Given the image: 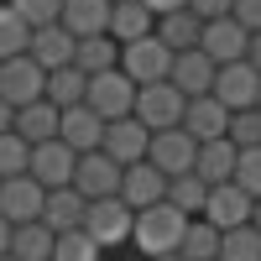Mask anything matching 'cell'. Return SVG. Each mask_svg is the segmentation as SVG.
I'll list each match as a JSON object with an SVG mask.
<instances>
[{"instance_id": "52a82bcc", "label": "cell", "mask_w": 261, "mask_h": 261, "mask_svg": "<svg viewBox=\"0 0 261 261\" xmlns=\"http://www.w3.org/2000/svg\"><path fill=\"white\" fill-rule=\"evenodd\" d=\"M183 110H188V94H183L172 79L141 84V94H136V115H141L151 130H162V125H183Z\"/></svg>"}, {"instance_id": "4316f807", "label": "cell", "mask_w": 261, "mask_h": 261, "mask_svg": "<svg viewBox=\"0 0 261 261\" xmlns=\"http://www.w3.org/2000/svg\"><path fill=\"white\" fill-rule=\"evenodd\" d=\"M220 241H225V230L214 225L209 214H193L183 246H178V256H188V261H220Z\"/></svg>"}, {"instance_id": "f35d334b", "label": "cell", "mask_w": 261, "mask_h": 261, "mask_svg": "<svg viewBox=\"0 0 261 261\" xmlns=\"http://www.w3.org/2000/svg\"><path fill=\"white\" fill-rule=\"evenodd\" d=\"M235 16H241V27L261 32V0H235Z\"/></svg>"}, {"instance_id": "f546056e", "label": "cell", "mask_w": 261, "mask_h": 261, "mask_svg": "<svg viewBox=\"0 0 261 261\" xmlns=\"http://www.w3.org/2000/svg\"><path fill=\"white\" fill-rule=\"evenodd\" d=\"M47 99H58V105H79V99H89V73H84L79 63L47 68Z\"/></svg>"}, {"instance_id": "7c38bea8", "label": "cell", "mask_w": 261, "mask_h": 261, "mask_svg": "<svg viewBox=\"0 0 261 261\" xmlns=\"http://www.w3.org/2000/svg\"><path fill=\"white\" fill-rule=\"evenodd\" d=\"M32 172L47 188H63V183H73V172H79V151L63 141V136H47V141L32 146Z\"/></svg>"}, {"instance_id": "277c9868", "label": "cell", "mask_w": 261, "mask_h": 261, "mask_svg": "<svg viewBox=\"0 0 261 261\" xmlns=\"http://www.w3.org/2000/svg\"><path fill=\"white\" fill-rule=\"evenodd\" d=\"M89 235L110 251V246H125L130 230H136V209H130L120 193H105V199H89V214H84Z\"/></svg>"}, {"instance_id": "3957f363", "label": "cell", "mask_w": 261, "mask_h": 261, "mask_svg": "<svg viewBox=\"0 0 261 261\" xmlns=\"http://www.w3.org/2000/svg\"><path fill=\"white\" fill-rule=\"evenodd\" d=\"M136 94H141V84L130 79L120 63H115V68H105V73H89V105H94L105 120L136 115Z\"/></svg>"}, {"instance_id": "836d02e7", "label": "cell", "mask_w": 261, "mask_h": 261, "mask_svg": "<svg viewBox=\"0 0 261 261\" xmlns=\"http://www.w3.org/2000/svg\"><path fill=\"white\" fill-rule=\"evenodd\" d=\"M11 172H32V141L16 125L0 130V178H11Z\"/></svg>"}, {"instance_id": "d6986e66", "label": "cell", "mask_w": 261, "mask_h": 261, "mask_svg": "<svg viewBox=\"0 0 261 261\" xmlns=\"http://www.w3.org/2000/svg\"><path fill=\"white\" fill-rule=\"evenodd\" d=\"M16 130H21L32 146H37V141H47V136H58V130H63V105L47 99V94L32 99V105H16Z\"/></svg>"}, {"instance_id": "74e56055", "label": "cell", "mask_w": 261, "mask_h": 261, "mask_svg": "<svg viewBox=\"0 0 261 261\" xmlns=\"http://www.w3.org/2000/svg\"><path fill=\"white\" fill-rule=\"evenodd\" d=\"M188 6L199 11L204 21H214V16H230V11H235V0H188Z\"/></svg>"}, {"instance_id": "9c48e42d", "label": "cell", "mask_w": 261, "mask_h": 261, "mask_svg": "<svg viewBox=\"0 0 261 261\" xmlns=\"http://www.w3.org/2000/svg\"><path fill=\"white\" fill-rule=\"evenodd\" d=\"M146 157L162 172H188L199 162V136H193L188 125H162V130H151V151Z\"/></svg>"}, {"instance_id": "ac0fdd59", "label": "cell", "mask_w": 261, "mask_h": 261, "mask_svg": "<svg viewBox=\"0 0 261 261\" xmlns=\"http://www.w3.org/2000/svg\"><path fill=\"white\" fill-rule=\"evenodd\" d=\"M214 73H220V63H214L204 47H183L178 63H172V84H178L183 94H209L214 89Z\"/></svg>"}, {"instance_id": "d590c367", "label": "cell", "mask_w": 261, "mask_h": 261, "mask_svg": "<svg viewBox=\"0 0 261 261\" xmlns=\"http://www.w3.org/2000/svg\"><path fill=\"white\" fill-rule=\"evenodd\" d=\"M235 183L246 193L261 199V146H241V167H235Z\"/></svg>"}, {"instance_id": "60d3db41", "label": "cell", "mask_w": 261, "mask_h": 261, "mask_svg": "<svg viewBox=\"0 0 261 261\" xmlns=\"http://www.w3.org/2000/svg\"><path fill=\"white\" fill-rule=\"evenodd\" d=\"M11 125H16V105L0 94V130H11Z\"/></svg>"}, {"instance_id": "7a4b0ae2", "label": "cell", "mask_w": 261, "mask_h": 261, "mask_svg": "<svg viewBox=\"0 0 261 261\" xmlns=\"http://www.w3.org/2000/svg\"><path fill=\"white\" fill-rule=\"evenodd\" d=\"M172 63H178V47H167L157 32H146L136 42L120 47V68L136 79V84H157V79H172Z\"/></svg>"}, {"instance_id": "f1b7e54d", "label": "cell", "mask_w": 261, "mask_h": 261, "mask_svg": "<svg viewBox=\"0 0 261 261\" xmlns=\"http://www.w3.org/2000/svg\"><path fill=\"white\" fill-rule=\"evenodd\" d=\"M110 32H115L120 42H136V37H146V32H157V11H151L146 0H115Z\"/></svg>"}, {"instance_id": "8fae6325", "label": "cell", "mask_w": 261, "mask_h": 261, "mask_svg": "<svg viewBox=\"0 0 261 261\" xmlns=\"http://www.w3.org/2000/svg\"><path fill=\"white\" fill-rule=\"evenodd\" d=\"M199 47L214 58V63H235V58H246V47H251V27H241V16H214V21H204V37H199Z\"/></svg>"}, {"instance_id": "5bb4252c", "label": "cell", "mask_w": 261, "mask_h": 261, "mask_svg": "<svg viewBox=\"0 0 261 261\" xmlns=\"http://www.w3.org/2000/svg\"><path fill=\"white\" fill-rule=\"evenodd\" d=\"M105 125H110V120H105L89 99H79V105H63V130H58V136L68 141L73 151H94V146H105Z\"/></svg>"}, {"instance_id": "5b68a950", "label": "cell", "mask_w": 261, "mask_h": 261, "mask_svg": "<svg viewBox=\"0 0 261 261\" xmlns=\"http://www.w3.org/2000/svg\"><path fill=\"white\" fill-rule=\"evenodd\" d=\"M0 94H6L11 105H32L47 94V68L27 53H16V58H0Z\"/></svg>"}, {"instance_id": "d4e9b609", "label": "cell", "mask_w": 261, "mask_h": 261, "mask_svg": "<svg viewBox=\"0 0 261 261\" xmlns=\"http://www.w3.org/2000/svg\"><path fill=\"white\" fill-rule=\"evenodd\" d=\"M157 37L167 42V47H199V37H204V16L193 11V6H178V11H162L157 16Z\"/></svg>"}, {"instance_id": "b9f144b4", "label": "cell", "mask_w": 261, "mask_h": 261, "mask_svg": "<svg viewBox=\"0 0 261 261\" xmlns=\"http://www.w3.org/2000/svg\"><path fill=\"white\" fill-rule=\"evenodd\" d=\"M246 58H251L256 68H261V32H251V47H246Z\"/></svg>"}, {"instance_id": "7bdbcfd3", "label": "cell", "mask_w": 261, "mask_h": 261, "mask_svg": "<svg viewBox=\"0 0 261 261\" xmlns=\"http://www.w3.org/2000/svg\"><path fill=\"white\" fill-rule=\"evenodd\" d=\"M146 6H151V11L162 16V11H178V6H188V0H146Z\"/></svg>"}, {"instance_id": "8d00e7d4", "label": "cell", "mask_w": 261, "mask_h": 261, "mask_svg": "<svg viewBox=\"0 0 261 261\" xmlns=\"http://www.w3.org/2000/svg\"><path fill=\"white\" fill-rule=\"evenodd\" d=\"M11 6L32 21V27H47V21H63V0H11Z\"/></svg>"}, {"instance_id": "ee69618b", "label": "cell", "mask_w": 261, "mask_h": 261, "mask_svg": "<svg viewBox=\"0 0 261 261\" xmlns=\"http://www.w3.org/2000/svg\"><path fill=\"white\" fill-rule=\"evenodd\" d=\"M251 220H256V225H261V199H256V214H251Z\"/></svg>"}, {"instance_id": "f6af8a7d", "label": "cell", "mask_w": 261, "mask_h": 261, "mask_svg": "<svg viewBox=\"0 0 261 261\" xmlns=\"http://www.w3.org/2000/svg\"><path fill=\"white\" fill-rule=\"evenodd\" d=\"M0 183H6V178H0Z\"/></svg>"}, {"instance_id": "d6a6232c", "label": "cell", "mask_w": 261, "mask_h": 261, "mask_svg": "<svg viewBox=\"0 0 261 261\" xmlns=\"http://www.w3.org/2000/svg\"><path fill=\"white\" fill-rule=\"evenodd\" d=\"M105 246L89 235V225H68V230H58V251H53V261H94Z\"/></svg>"}, {"instance_id": "8992f818", "label": "cell", "mask_w": 261, "mask_h": 261, "mask_svg": "<svg viewBox=\"0 0 261 261\" xmlns=\"http://www.w3.org/2000/svg\"><path fill=\"white\" fill-rule=\"evenodd\" d=\"M42 209H47V183H42L37 172H11V178L0 183V214H6L11 225L42 220Z\"/></svg>"}, {"instance_id": "30bf717a", "label": "cell", "mask_w": 261, "mask_h": 261, "mask_svg": "<svg viewBox=\"0 0 261 261\" xmlns=\"http://www.w3.org/2000/svg\"><path fill=\"white\" fill-rule=\"evenodd\" d=\"M120 178H125V162H115L105 146L94 151H79V172H73V183L89 193V199H105V193H120Z\"/></svg>"}, {"instance_id": "ba28073f", "label": "cell", "mask_w": 261, "mask_h": 261, "mask_svg": "<svg viewBox=\"0 0 261 261\" xmlns=\"http://www.w3.org/2000/svg\"><path fill=\"white\" fill-rule=\"evenodd\" d=\"M214 94H220L230 110H246V105H261V68L251 58H235V63H220L214 73Z\"/></svg>"}, {"instance_id": "ab89813d", "label": "cell", "mask_w": 261, "mask_h": 261, "mask_svg": "<svg viewBox=\"0 0 261 261\" xmlns=\"http://www.w3.org/2000/svg\"><path fill=\"white\" fill-rule=\"evenodd\" d=\"M11 235H16V225L0 214V256H11Z\"/></svg>"}, {"instance_id": "e575fe53", "label": "cell", "mask_w": 261, "mask_h": 261, "mask_svg": "<svg viewBox=\"0 0 261 261\" xmlns=\"http://www.w3.org/2000/svg\"><path fill=\"white\" fill-rule=\"evenodd\" d=\"M230 141L235 146H261V105H246V110L230 115Z\"/></svg>"}, {"instance_id": "cb8c5ba5", "label": "cell", "mask_w": 261, "mask_h": 261, "mask_svg": "<svg viewBox=\"0 0 261 261\" xmlns=\"http://www.w3.org/2000/svg\"><path fill=\"white\" fill-rule=\"evenodd\" d=\"M110 16H115V0H63V27L73 37L110 32Z\"/></svg>"}, {"instance_id": "1f68e13d", "label": "cell", "mask_w": 261, "mask_h": 261, "mask_svg": "<svg viewBox=\"0 0 261 261\" xmlns=\"http://www.w3.org/2000/svg\"><path fill=\"white\" fill-rule=\"evenodd\" d=\"M32 21L27 16H21L16 6H11V0H6V6H0V58H16V53H27L32 47Z\"/></svg>"}, {"instance_id": "4fadbf2b", "label": "cell", "mask_w": 261, "mask_h": 261, "mask_svg": "<svg viewBox=\"0 0 261 261\" xmlns=\"http://www.w3.org/2000/svg\"><path fill=\"white\" fill-rule=\"evenodd\" d=\"M120 199L130 204V209H146V204H157V199H167V172L151 162V157H141V162H125V178H120Z\"/></svg>"}, {"instance_id": "44dd1931", "label": "cell", "mask_w": 261, "mask_h": 261, "mask_svg": "<svg viewBox=\"0 0 261 261\" xmlns=\"http://www.w3.org/2000/svg\"><path fill=\"white\" fill-rule=\"evenodd\" d=\"M58 251V230L47 220H21L16 235H11V256L16 261H53Z\"/></svg>"}, {"instance_id": "7402d4cb", "label": "cell", "mask_w": 261, "mask_h": 261, "mask_svg": "<svg viewBox=\"0 0 261 261\" xmlns=\"http://www.w3.org/2000/svg\"><path fill=\"white\" fill-rule=\"evenodd\" d=\"M84 214H89V193L79 183H63V188H47V209H42V220L53 230H68V225H84Z\"/></svg>"}, {"instance_id": "2e32d148", "label": "cell", "mask_w": 261, "mask_h": 261, "mask_svg": "<svg viewBox=\"0 0 261 261\" xmlns=\"http://www.w3.org/2000/svg\"><path fill=\"white\" fill-rule=\"evenodd\" d=\"M204 214H209V220L220 225V230H230V225H246L251 214H256V193H246L235 178H230V183H214V188H209V204H204Z\"/></svg>"}, {"instance_id": "484cf974", "label": "cell", "mask_w": 261, "mask_h": 261, "mask_svg": "<svg viewBox=\"0 0 261 261\" xmlns=\"http://www.w3.org/2000/svg\"><path fill=\"white\" fill-rule=\"evenodd\" d=\"M120 47H125V42H120L115 32L79 37V53H73V63H79L84 73H105V68H115V63H120Z\"/></svg>"}, {"instance_id": "83f0119b", "label": "cell", "mask_w": 261, "mask_h": 261, "mask_svg": "<svg viewBox=\"0 0 261 261\" xmlns=\"http://www.w3.org/2000/svg\"><path fill=\"white\" fill-rule=\"evenodd\" d=\"M209 178L199 167H188V172H167V199L178 204V209H188V214H204V204H209Z\"/></svg>"}, {"instance_id": "ffe728a7", "label": "cell", "mask_w": 261, "mask_h": 261, "mask_svg": "<svg viewBox=\"0 0 261 261\" xmlns=\"http://www.w3.org/2000/svg\"><path fill=\"white\" fill-rule=\"evenodd\" d=\"M73 53H79V37L63 21H47V27L32 32V58L42 68H63V63H73Z\"/></svg>"}, {"instance_id": "4dcf8cb0", "label": "cell", "mask_w": 261, "mask_h": 261, "mask_svg": "<svg viewBox=\"0 0 261 261\" xmlns=\"http://www.w3.org/2000/svg\"><path fill=\"white\" fill-rule=\"evenodd\" d=\"M220 261H261V225L256 220L230 225L225 241H220Z\"/></svg>"}, {"instance_id": "e0dca14e", "label": "cell", "mask_w": 261, "mask_h": 261, "mask_svg": "<svg viewBox=\"0 0 261 261\" xmlns=\"http://www.w3.org/2000/svg\"><path fill=\"white\" fill-rule=\"evenodd\" d=\"M230 105L220 99V94H188V110H183V125L193 130V136L199 141H209V136H230Z\"/></svg>"}, {"instance_id": "9a60e30c", "label": "cell", "mask_w": 261, "mask_h": 261, "mask_svg": "<svg viewBox=\"0 0 261 261\" xmlns=\"http://www.w3.org/2000/svg\"><path fill=\"white\" fill-rule=\"evenodd\" d=\"M105 151H110L115 162H141L151 151V125L141 115H120L105 125Z\"/></svg>"}, {"instance_id": "6da1fadb", "label": "cell", "mask_w": 261, "mask_h": 261, "mask_svg": "<svg viewBox=\"0 0 261 261\" xmlns=\"http://www.w3.org/2000/svg\"><path fill=\"white\" fill-rule=\"evenodd\" d=\"M188 220H193L188 209H178L172 199H157V204L136 209V230H130V241H136L146 256H172V251L183 246V235H188Z\"/></svg>"}, {"instance_id": "603a6c76", "label": "cell", "mask_w": 261, "mask_h": 261, "mask_svg": "<svg viewBox=\"0 0 261 261\" xmlns=\"http://www.w3.org/2000/svg\"><path fill=\"white\" fill-rule=\"evenodd\" d=\"M193 167H199L209 183H230L235 167H241V146H235L230 136H209V141H199V162Z\"/></svg>"}]
</instances>
